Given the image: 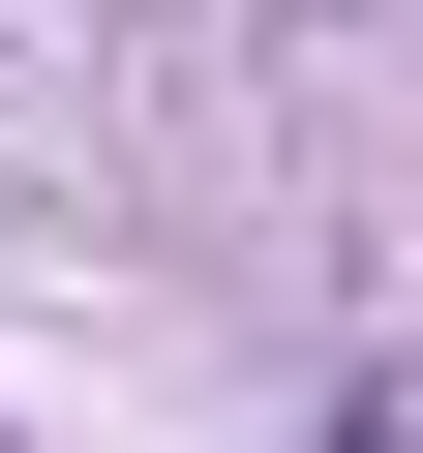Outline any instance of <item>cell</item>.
Masks as SVG:
<instances>
[{"instance_id": "cell-1", "label": "cell", "mask_w": 423, "mask_h": 453, "mask_svg": "<svg viewBox=\"0 0 423 453\" xmlns=\"http://www.w3.org/2000/svg\"><path fill=\"white\" fill-rule=\"evenodd\" d=\"M333 453H423V363H333Z\"/></svg>"}]
</instances>
